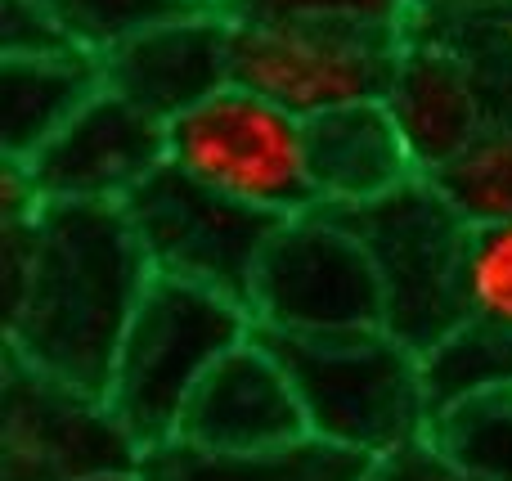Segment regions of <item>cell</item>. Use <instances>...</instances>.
Listing matches in <instances>:
<instances>
[{
  "mask_svg": "<svg viewBox=\"0 0 512 481\" xmlns=\"http://www.w3.org/2000/svg\"><path fill=\"white\" fill-rule=\"evenodd\" d=\"M149 284V252L126 207L41 203L27 284L5 302V351L77 392L104 396Z\"/></svg>",
  "mask_w": 512,
  "mask_h": 481,
  "instance_id": "obj_1",
  "label": "cell"
},
{
  "mask_svg": "<svg viewBox=\"0 0 512 481\" xmlns=\"http://www.w3.org/2000/svg\"><path fill=\"white\" fill-rule=\"evenodd\" d=\"M261 338L297 383L315 437L369 459L427 441L432 396H427L423 356L405 347L387 324L333 333H261Z\"/></svg>",
  "mask_w": 512,
  "mask_h": 481,
  "instance_id": "obj_2",
  "label": "cell"
},
{
  "mask_svg": "<svg viewBox=\"0 0 512 481\" xmlns=\"http://www.w3.org/2000/svg\"><path fill=\"white\" fill-rule=\"evenodd\" d=\"M252 333L256 320L243 297L153 275L122 333L104 401L140 441V450L167 446L176 441L180 419L216 360Z\"/></svg>",
  "mask_w": 512,
  "mask_h": 481,
  "instance_id": "obj_3",
  "label": "cell"
},
{
  "mask_svg": "<svg viewBox=\"0 0 512 481\" xmlns=\"http://www.w3.org/2000/svg\"><path fill=\"white\" fill-rule=\"evenodd\" d=\"M346 216L378 266L382 324L405 347L423 356L468 320V252L477 221L432 176H414L396 194Z\"/></svg>",
  "mask_w": 512,
  "mask_h": 481,
  "instance_id": "obj_4",
  "label": "cell"
},
{
  "mask_svg": "<svg viewBox=\"0 0 512 481\" xmlns=\"http://www.w3.org/2000/svg\"><path fill=\"white\" fill-rule=\"evenodd\" d=\"M167 162L274 221L319 207L306 117L243 81L167 122Z\"/></svg>",
  "mask_w": 512,
  "mask_h": 481,
  "instance_id": "obj_5",
  "label": "cell"
},
{
  "mask_svg": "<svg viewBox=\"0 0 512 481\" xmlns=\"http://www.w3.org/2000/svg\"><path fill=\"white\" fill-rule=\"evenodd\" d=\"M261 333H333L382 324V284L346 212L310 207L283 216L248 288Z\"/></svg>",
  "mask_w": 512,
  "mask_h": 481,
  "instance_id": "obj_6",
  "label": "cell"
},
{
  "mask_svg": "<svg viewBox=\"0 0 512 481\" xmlns=\"http://www.w3.org/2000/svg\"><path fill=\"white\" fill-rule=\"evenodd\" d=\"M140 441L104 396L77 392L5 351L0 365V481H95L140 473Z\"/></svg>",
  "mask_w": 512,
  "mask_h": 481,
  "instance_id": "obj_7",
  "label": "cell"
},
{
  "mask_svg": "<svg viewBox=\"0 0 512 481\" xmlns=\"http://www.w3.org/2000/svg\"><path fill=\"white\" fill-rule=\"evenodd\" d=\"M409 32H364V27H292L234 18V81L297 117L328 108L387 99Z\"/></svg>",
  "mask_w": 512,
  "mask_h": 481,
  "instance_id": "obj_8",
  "label": "cell"
},
{
  "mask_svg": "<svg viewBox=\"0 0 512 481\" xmlns=\"http://www.w3.org/2000/svg\"><path fill=\"white\" fill-rule=\"evenodd\" d=\"M126 216L149 252L153 275L189 279L243 302H248L256 261L279 225L274 216L216 194L212 185L171 162L126 198Z\"/></svg>",
  "mask_w": 512,
  "mask_h": 481,
  "instance_id": "obj_9",
  "label": "cell"
},
{
  "mask_svg": "<svg viewBox=\"0 0 512 481\" xmlns=\"http://www.w3.org/2000/svg\"><path fill=\"white\" fill-rule=\"evenodd\" d=\"M18 167L41 203L126 207V198L153 171L167 167V122L104 86L86 108H77V117L59 135H50Z\"/></svg>",
  "mask_w": 512,
  "mask_h": 481,
  "instance_id": "obj_10",
  "label": "cell"
},
{
  "mask_svg": "<svg viewBox=\"0 0 512 481\" xmlns=\"http://www.w3.org/2000/svg\"><path fill=\"white\" fill-rule=\"evenodd\" d=\"M99 72L113 95L158 122H176L207 95L234 81V18L225 9H180L99 54Z\"/></svg>",
  "mask_w": 512,
  "mask_h": 481,
  "instance_id": "obj_11",
  "label": "cell"
},
{
  "mask_svg": "<svg viewBox=\"0 0 512 481\" xmlns=\"http://www.w3.org/2000/svg\"><path fill=\"white\" fill-rule=\"evenodd\" d=\"M310 423L301 396L274 347L252 333L248 342L216 360V369L194 392L176 441L212 455H243V450H270L283 441L306 437Z\"/></svg>",
  "mask_w": 512,
  "mask_h": 481,
  "instance_id": "obj_12",
  "label": "cell"
},
{
  "mask_svg": "<svg viewBox=\"0 0 512 481\" xmlns=\"http://www.w3.org/2000/svg\"><path fill=\"white\" fill-rule=\"evenodd\" d=\"M387 104L405 126L423 176H432L504 108V95L463 50L409 27Z\"/></svg>",
  "mask_w": 512,
  "mask_h": 481,
  "instance_id": "obj_13",
  "label": "cell"
},
{
  "mask_svg": "<svg viewBox=\"0 0 512 481\" xmlns=\"http://www.w3.org/2000/svg\"><path fill=\"white\" fill-rule=\"evenodd\" d=\"M306 135L319 207H333V212L369 207L396 194L414 176H423L405 126L396 122L387 99L328 108V113L310 117Z\"/></svg>",
  "mask_w": 512,
  "mask_h": 481,
  "instance_id": "obj_14",
  "label": "cell"
},
{
  "mask_svg": "<svg viewBox=\"0 0 512 481\" xmlns=\"http://www.w3.org/2000/svg\"><path fill=\"white\" fill-rule=\"evenodd\" d=\"M99 90H104L99 54L81 45L5 59L0 63V153L5 162H27Z\"/></svg>",
  "mask_w": 512,
  "mask_h": 481,
  "instance_id": "obj_15",
  "label": "cell"
},
{
  "mask_svg": "<svg viewBox=\"0 0 512 481\" xmlns=\"http://www.w3.org/2000/svg\"><path fill=\"white\" fill-rule=\"evenodd\" d=\"M369 468V455H355V450L306 432L297 441L243 450V455H212L185 441H167V446L144 450L140 481H364Z\"/></svg>",
  "mask_w": 512,
  "mask_h": 481,
  "instance_id": "obj_16",
  "label": "cell"
},
{
  "mask_svg": "<svg viewBox=\"0 0 512 481\" xmlns=\"http://www.w3.org/2000/svg\"><path fill=\"white\" fill-rule=\"evenodd\" d=\"M427 441L468 481H512V383L436 410Z\"/></svg>",
  "mask_w": 512,
  "mask_h": 481,
  "instance_id": "obj_17",
  "label": "cell"
},
{
  "mask_svg": "<svg viewBox=\"0 0 512 481\" xmlns=\"http://www.w3.org/2000/svg\"><path fill=\"white\" fill-rule=\"evenodd\" d=\"M423 378L432 396V414L477 392H495L512 383V329L468 315L454 324L432 351H423Z\"/></svg>",
  "mask_w": 512,
  "mask_h": 481,
  "instance_id": "obj_18",
  "label": "cell"
},
{
  "mask_svg": "<svg viewBox=\"0 0 512 481\" xmlns=\"http://www.w3.org/2000/svg\"><path fill=\"white\" fill-rule=\"evenodd\" d=\"M432 180L472 216V221H499L512 216V104H504Z\"/></svg>",
  "mask_w": 512,
  "mask_h": 481,
  "instance_id": "obj_19",
  "label": "cell"
},
{
  "mask_svg": "<svg viewBox=\"0 0 512 481\" xmlns=\"http://www.w3.org/2000/svg\"><path fill=\"white\" fill-rule=\"evenodd\" d=\"M230 18L292 27H364V32H409V0H230Z\"/></svg>",
  "mask_w": 512,
  "mask_h": 481,
  "instance_id": "obj_20",
  "label": "cell"
},
{
  "mask_svg": "<svg viewBox=\"0 0 512 481\" xmlns=\"http://www.w3.org/2000/svg\"><path fill=\"white\" fill-rule=\"evenodd\" d=\"M36 5L50 9L63 23V32L90 54H104L122 36L140 32V27L158 23L167 14L194 9L185 0H36Z\"/></svg>",
  "mask_w": 512,
  "mask_h": 481,
  "instance_id": "obj_21",
  "label": "cell"
},
{
  "mask_svg": "<svg viewBox=\"0 0 512 481\" xmlns=\"http://www.w3.org/2000/svg\"><path fill=\"white\" fill-rule=\"evenodd\" d=\"M468 315L512 329V216L481 221L468 252Z\"/></svg>",
  "mask_w": 512,
  "mask_h": 481,
  "instance_id": "obj_22",
  "label": "cell"
},
{
  "mask_svg": "<svg viewBox=\"0 0 512 481\" xmlns=\"http://www.w3.org/2000/svg\"><path fill=\"white\" fill-rule=\"evenodd\" d=\"M0 45H5V59L14 54H54V50H72V36L63 32V23L41 9L36 0H5V14H0Z\"/></svg>",
  "mask_w": 512,
  "mask_h": 481,
  "instance_id": "obj_23",
  "label": "cell"
},
{
  "mask_svg": "<svg viewBox=\"0 0 512 481\" xmlns=\"http://www.w3.org/2000/svg\"><path fill=\"white\" fill-rule=\"evenodd\" d=\"M364 481H468L432 441H418V446H405L396 455L373 459L369 477Z\"/></svg>",
  "mask_w": 512,
  "mask_h": 481,
  "instance_id": "obj_24",
  "label": "cell"
},
{
  "mask_svg": "<svg viewBox=\"0 0 512 481\" xmlns=\"http://www.w3.org/2000/svg\"><path fill=\"white\" fill-rule=\"evenodd\" d=\"M477 5H495V0H409L414 18H427V14H454V9H477Z\"/></svg>",
  "mask_w": 512,
  "mask_h": 481,
  "instance_id": "obj_25",
  "label": "cell"
},
{
  "mask_svg": "<svg viewBox=\"0 0 512 481\" xmlns=\"http://www.w3.org/2000/svg\"><path fill=\"white\" fill-rule=\"evenodd\" d=\"M185 5H203V9H230V0H185Z\"/></svg>",
  "mask_w": 512,
  "mask_h": 481,
  "instance_id": "obj_26",
  "label": "cell"
},
{
  "mask_svg": "<svg viewBox=\"0 0 512 481\" xmlns=\"http://www.w3.org/2000/svg\"><path fill=\"white\" fill-rule=\"evenodd\" d=\"M95 481H140V473H117V477H95Z\"/></svg>",
  "mask_w": 512,
  "mask_h": 481,
  "instance_id": "obj_27",
  "label": "cell"
}]
</instances>
